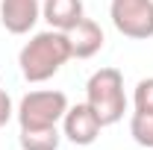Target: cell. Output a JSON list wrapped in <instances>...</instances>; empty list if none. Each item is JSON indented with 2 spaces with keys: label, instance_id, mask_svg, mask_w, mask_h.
<instances>
[{
  "label": "cell",
  "instance_id": "12",
  "mask_svg": "<svg viewBox=\"0 0 153 150\" xmlns=\"http://www.w3.org/2000/svg\"><path fill=\"white\" fill-rule=\"evenodd\" d=\"M12 115H15V109H12V97L0 88V127H6V124L12 121Z\"/></svg>",
  "mask_w": 153,
  "mask_h": 150
},
{
  "label": "cell",
  "instance_id": "3",
  "mask_svg": "<svg viewBox=\"0 0 153 150\" xmlns=\"http://www.w3.org/2000/svg\"><path fill=\"white\" fill-rule=\"evenodd\" d=\"M68 112V97L59 88H41V91H30L21 97L18 109V124L21 130H47V127H59L62 118Z\"/></svg>",
  "mask_w": 153,
  "mask_h": 150
},
{
  "label": "cell",
  "instance_id": "7",
  "mask_svg": "<svg viewBox=\"0 0 153 150\" xmlns=\"http://www.w3.org/2000/svg\"><path fill=\"white\" fill-rule=\"evenodd\" d=\"M41 18L50 24V30L71 33L82 15V0H41Z\"/></svg>",
  "mask_w": 153,
  "mask_h": 150
},
{
  "label": "cell",
  "instance_id": "11",
  "mask_svg": "<svg viewBox=\"0 0 153 150\" xmlns=\"http://www.w3.org/2000/svg\"><path fill=\"white\" fill-rule=\"evenodd\" d=\"M133 103H135V112H150L153 115V76L138 79L135 94H133Z\"/></svg>",
  "mask_w": 153,
  "mask_h": 150
},
{
  "label": "cell",
  "instance_id": "9",
  "mask_svg": "<svg viewBox=\"0 0 153 150\" xmlns=\"http://www.w3.org/2000/svg\"><path fill=\"white\" fill-rule=\"evenodd\" d=\"M62 132L59 127H47V130H21L18 144L21 150H59Z\"/></svg>",
  "mask_w": 153,
  "mask_h": 150
},
{
  "label": "cell",
  "instance_id": "5",
  "mask_svg": "<svg viewBox=\"0 0 153 150\" xmlns=\"http://www.w3.org/2000/svg\"><path fill=\"white\" fill-rule=\"evenodd\" d=\"M100 118L94 115V109L88 103H76V106H68V112L62 118V135L76 144V147H88L100 138Z\"/></svg>",
  "mask_w": 153,
  "mask_h": 150
},
{
  "label": "cell",
  "instance_id": "10",
  "mask_svg": "<svg viewBox=\"0 0 153 150\" xmlns=\"http://www.w3.org/2000/svg\"><path fill=\"white\" fill-rule=\"evenodd\" d=\"M130 135L135 144L153 147V115L150 112H133L130 118Z\"/></svg>",
  "mask_w": 153,
  "mask_h": 150
},
{
  "label": "cell",
  "instance_id": "2",
  "mask_svg": "<svg viewBox=\"0 0 153 150\" xmlns=\"http://www.w3.org/2000/svg\"><path fill=\"white\" fill-rule=\"evenodd\" d=\"M85 103L94 109L103 127L118 124L127 112V94H124V74L118 68H100L85 82Z\"/></svg>",
  "mask_w": 153,
  "mask_h": 150
},
{
  "label": "cell",
  "instance_id": "8",
  "mask_svg": "<svg viewBox=\"0 0 153 150\" xmlns=\"http://www.w3.org/2000/svg\"><path fill=\"white\" fill-rule=\"evenodd\" d=\"M68 36H71V53H74L76 59H91L94 53L103 50V41H106L100 24L91 21V18H82Z\"/></svg>",
  "mask_w": 153,
  "mask_h": 150
},
{
  "label": "cell",
  "instance_id": "6",
  "mask_svg": "<svg viewBox=\"0 0 153 150\" xmlns=\"http://www.w3.org/2000/svg\"><path fill=\"white\" fill-rule=\"evenodd\" d=\"M41 18V0H0V24L12 36H27Z\"/></svg>",
  "mask_w": 153,
  "mask_h": 150
},
{
  "label": "cell",
  "instance_id": "1",
  "mask_svg": "<svg viewBox=\"0 0 153 150\" xmlns=\"http://www.w3.org/2000/svg\"><path fill=\"white\" fill-rule=\"evenodd\" d=\"M74 56L71 53V36L62 30H44L36 33L18 53V65L27 82H47L59 74V68Z\"/></svg>",
  "mask_w": 153,
  "mask_h": 150
},
{
  "label": "cell",
  "instance_id": "4",
  "mask_svg": "<svg viewBox=\"0 0 153 150\" xmlns=\"http://www.w3.org/2000/svg\"><path fill=\"white\" fill-rule=\"evenodd\" d=\"M109 15L121 36L135 41L153 38V0H112Z\"/></svg>",
  "mask_w": 153,
  "mask_h": 150
}]
</instances>
